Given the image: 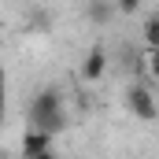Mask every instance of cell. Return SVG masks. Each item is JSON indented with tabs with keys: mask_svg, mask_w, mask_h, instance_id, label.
Here are the masks:
<instances>
[{
	"mask_svg": "<svg viewBox=\"0 0 159 159\" xmlns=\"http://www.w3.org/2000/svg\"><path fill=\"white\" fill-rule=\"evenodd\" d=\"M30 126L48 129V133L67 129V107H63V93L59 89H41L30 100Z\"/></svg>",
	"mask_w": 159,
	"mask_h": 159,
	"instance_id": "obj_1",
	"label": "cell"
},
{
	"mask_svg": "<svg viewBox=\"0 0 159 159\" xmlns=\"http://www.w3.org/2000/svg\"><path fill=\"white\" fill-rule=\"evenodd\" d=\"M126 107H129V115H137L144 122L159 119V100H156V93L148 85H129L126 89Z\"/></svg>",
	"mask_w": 159,
	"mask_h": 159,
	"instance_id": "obj_2",
	"label": "cell"
},
{
	"mask_svg": "<svg viewBox=\"0 0 159 159\" xmlns=\"http://www.w3.org/2000/svg\"><path fill=\"white\" fill-rule=\"evenodd\" d=\"M52 137H56V133L30 126V129L22 133V144H19V148H22L26 159H44V156H52Z\"/></svg>",
	"mask_w": 159,
	"mask_h": 159,
	"instance_id": "obj_3",
	"label": "cell"
},
{
	"mask_svg": "<svg viewBox=\"0 0 159 159\" xmlns=\"http://www.w3.org/2000/svg\"><path fill=\"white\" fill-rule=\"evenodd\" d=\"M104 74H107V52H104V44H93L85 52V59H81V78L85 81H100Z\"/></svg>",
	"mask_w": 159,
	"mask_h": 159,
	"instance_id": "obj_4",
	"label": "cell"
},
{
	"mask_svg": "<svg viewBox=\"0 0 159 159\" xmlns=\"http://www.w3.org/2000/svg\"><path fill=\"white\" fill-rule=\"evenodd\" d=\"M115 15H119L115 0H89V4H85V19H89L93 26H107Z\"/></svg>",
	"mask_w": 159,
	"mask_h": 159,
	"instance_id": "obj_5",
	"label": "cell"
},
{
	"mask_svg": "<svg viewBox=\"0 0 159 159\" xmlns=\"http://www.w3.org/2000/svg\"><path fill=\"white\" fill-rule=\"evenodd\" d=\"M141 37H144V44H148V48H159V15L144 19V30H141Z\"/></svg>",
	"mask_w": 159,
	"mask_h": 159,
	"instance_id": "obj_6",
	"label": "cell"
},
{
	"mask_svg": "<svg viewBox=\"0 0 159 159\" xmlns=\"http://www.w3.org/2000/svg\"><path fill=\"white\" fill-rule=\"evenodd\" d=\"M144 74L152 81H159V48H148V59H144Z\"/></svg>",
	"mask_w": 159,
	"mask_h": 159,
	"instance_id": "obj_7",
	"label": "cell"
},
{
	"mask_svg": "<svg viewBox=\"0 0 159 159\" xmlns=\"http://www.w3.org/2000/svg\"><path fill=\"white\" fill-rule=\"evenodd\" d=\"M115 7H119V15H137L141 11V0H115Z\"/></svg>",
	"mask_w": 159,
	"mask_h": 159,
	"instance_id": "obj_8",
	"label": "cell"
},
{
	"mask_svg": "<svg viewBox=\"0 0 159 159\" xmlns=\"http://www.w3.org/2000/svg\"><path fill=\"white\" fill-rule=\"evenodd\" d=\"M0 111H4V70H0Z\"/></svg>",
	"mask_w": 159,
	"mask_h": 159,
	"instance_id": "obj_9",
	"label": "cell"
}]
</instances>
